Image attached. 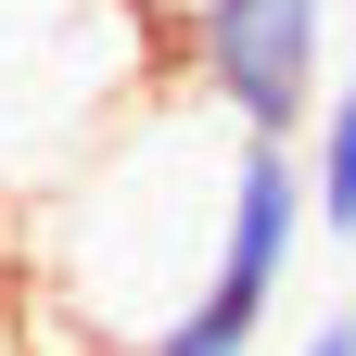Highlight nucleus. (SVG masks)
Segmentation results:
<instances>
[{
  "label": "nucleus",
  "mask_w": 356,
  "mask_h": 356,
  "mask_svg": "<svg viewBox=\"0 0 356 356\" xmlns=\"http://www.w3.org/2000/svg\"><path fill=\"white\" fill-rule=\"evenodd\" d=\"M165 76V0H0V204L38 216Z\"/></svg>",
  "instance_id": "nucleus-2"
},
{
  "label": "nucleus",
  "mask_w": 356,
  "mask_h": 356,
  "mask_svg": "<svg viewBox=\"0 0 356 356\" xmlns=\"http://www.w3.org/2000/svg\"><path fill=\"white\" fill-rule=\"evenodd\" d=\"M229 178H242V127L216 115L191 76H165L153 102H140L51 204L26 216V242H38L26 305H64L89 343L153 356V331L216 280Z\"/></svg>",
  "instance_id": "nucleus-1"
},
{
  "label": "nucleus",
  "mask_w": 356,
  "mask_h": 356,
  "mask_svg": "<svg viewBox=\"0 0 356 356\" xmlns=\"http://www.w3.org/2000/svg\"><path fill=\"white\" fill-rule=\"evenodd\" d=\"M305 204H318L331 242H356V0H343V76H331L318 127H305Z\"/></svg>",
  "instance_id": "nucleus-5"
},
{
  "label": "nucleus",
  "mask_w": 356,
  "mask_h": 356,
  "mask_svg": "<svg viewBox=\"0 0 356 356\" xmlns=\"http://www.w3.org/2000/svg\"><path fill=\"white\" fill-rule=\"evenodd\" d=\"M293 356H356V305H331V318H318V331H305Z\"/></svg>",
  "instance_id": "nucleus-6"
},
{
  "label": "nucleus",
  "mask_w": 356,
  "mask_h": 356,
  "mask_svg": "<svg viewBox=\"0 0 356 356\" xmlns=\"http://www.w3.org/2000/svg\"><path fill=\"white\" fill-rule=\"evenodd\" d=\"M178 76L204 89L242 140H293L318 127L343 76V0H178Z\"/></svg>",
  "instance_id": "nucleus-3"
},
{
  "label": "nucleus",
  "mask_w": 356,
  "mask_h": 356,
  "mask_svg": "<svg viewBox=\"0 0 356 356\" xmlns=\"http://www.w3.org/2000/svg\"><path fill=\"white\" fill-rule=\"evenodd\" d=\"M318 229L305 204V153L293 140H242V178H229V242H216V280L153 331V356H254L267 343V305L293 280V242Z\"/></svg>",
  "instance_id": "nucleus-4"
},
{
  "label": "nucleus",
  "mask_w": 356,
  "mask_h": 356,
  "mask_svg": "<svg viewBox=\"0 0 356 356\" xmlns=\"http://www.w3.org/2000/svg\"><path fill=\"white\" fill-rule=\"evenodd\" d=\"M165 13H178V0H165Z\"/></svg>",
  "instance_id": "nucleus-7"
}]
</instances>
